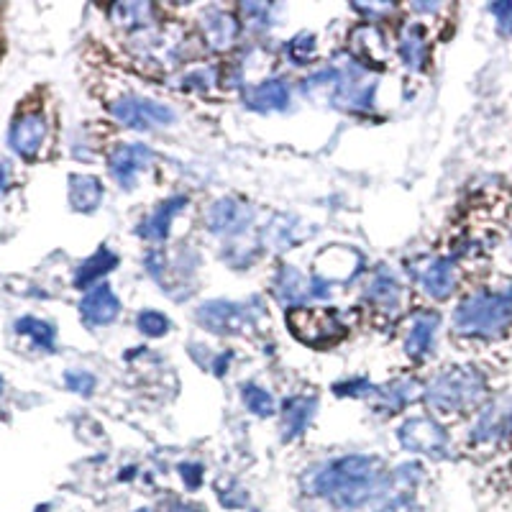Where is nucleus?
Instances as JSON below:
<instances>
[{
  "label": "nucleus",
  "instance_id": "12",
  "mask_svg": "<svg viewBox=\"0 0 512 512\" xmlns=\"http://www.w3.org/2000/svg\"><path fill=\"white\" fill-rule=\"evenodd\" d=\"M80 313L88 326H111L121 313V300L108 285H95L88 295L82 297Z\"/></svg>",
  "mask_w": 512,
  "mask_h": 512
},
{
  "label": "nucleus",
  "instance_id": "4",
  "mask_svg": "<svg viewBox=\"0 0 512 512\" xmlns=\"http://www.w3.org/2000/svg\"><path fill=\"white\" fill-rule=\"evenodd\" d=\"M287 326L297 341L313 349H328L346 336L344 320L331 308H292Z\"/></svg>",
  "mask_w": 512,
  "mask_h": 512
},
{
  "label": "nucleus",
  "instance_id": "30",
  "mask_svg": "<svg viewBox=\"0 0 512 512\" xmlns=\"http://www.w3.org/2000/svg\"><path fill=\"white\" fill-rule=\"evenodd\" d=\"M287 54L295 64H308L315 57V39L310 34L295 36V39L287 44Z\"/></svg>",
  "mask_w": 512,
  "mask_h": 512
},
{
  "label": "nucleus",
  "instance_id": "27",
  "mask_svg": "<svg viewBox=\"0 0 512 512\" xmlns=\"http://www.w3.org/2000/svg\"><path fill=\"white\" fill-rule=\"evenodd\" d=\"M18 333L31 336V341H34L36 346H41V349L54 351V336H57V331H54L49 323H44V320H36V318L18 320Z\"/></svg>",
  "mask_w": 512,
  "mask_h": 512
},
{
  "label": "nucleus",
  "instance_id": "21",
  "mask_svg": "<svg viewBox=\"0 0 512 512\" xmlns=\"http://www.w3.org/2000/svg\"><path fill=\"white\" fill-rule=\"evenodd\" d=\"M315 413V400L313 397H292L285 402L282 410V423H285V436L295 438L308 428Z\"/></svg>",
  "mask_w": 512,
  "mask_h": 512
},
{
  "label": "nucleus",
  "instance_id": "25",
  "mask_svg": "<svg viewBox=\"0 0 512 512\" xmlns=\"http://www.w3.org/2000/svg\"><path fill=\"white\" fill-rule=\"evenodd\" d=\"M369 300H372L374 305H379V308H397L400 305V297H402V287L400 282L392 277V274L387 272H379L377 280L369 285L367 290Z\"/></svg>",
  "mask_w": 512,
  "mask_h": 512
},
{
  "label": "nucleus",
  "instance_id": "23",
  "mask_svg": "<svg viewBox=\"0 0 512 512\" xmlns=\"http://www.w3.org/2000/svg\"><path fill=\"white\" fill-rule=\"evenodd\" d=\"M354 49L364 62H384L387 59V44L384 34L374 26H361L354 31Z\"/></svg>",
  "mask_w": 512,
  "mask_h": 512
},
{
  "label": "nucleus",
  "instance_id": "2",
  "mask_svg": "<svg viewBox=\"0 0 512 512\" xmlns=\"http://www.w3.org/2000/svg\"><path fill=\"white\" fill-rule=\"evenodd\" d=\"M487 397V379L472 367H448L425 387L428 408L441 415H461L479 408Z\"/></svg>",
  "mask_w": 512,
  "mask_h": 512
},
{
  "label": "nucleus",
  "instance_id": "34",
  "mask_svg": "<svg viewBox=\"0 0 512 512\" xmlns=\"http://www.w3.org/2000/svg\"><path fill=\"white\" fill-rule=\"evenodd\" d=\"M180 477L185 479L187 487H198V484H200V466L182 464L180 466Z\"/></svg>",
  "mask_w": 512,
  "mask_h": 512
},
{
  "label": "nucleus",
  "instance_id": "29",
  "mask_svg": "<svg viewBox=\"0 0 512 512\" xmlns=\"http://www.w3.org/2000/svg\"><path fill=\"white\" fill-rule=\"evenodd\" d=\"M136 326H139V331L144 333V336L159 338L169 331V320L164 318L162 313H157V310H144V313H139V318H136Z\"/></svg>",
  "mask_w": 512,
  "mask_h": 512
},
{
  "label": "nucleus",
  "instance_id": "33",
  "mask_svg": "<svg viewBox=\"0 0 512 512\" xmlns=\"http://www.w3.org/2000/svg\"><path fill=\"white\" fill-rule=\"evenodd\" d=\"M185 82H187V88L205 90V88H210L213 82H218V77H216V70H210V67H203V70L187 75Z\"/></svg>",
  "mask_w": 512,
  "mask_h": 512
},
{
  "label": "nucleus",
  "instance_id": "7",
  "mask_svg": "<svg viewBox=\"0 0 512 512\" xmlns=\"http://www.w3.org/2000/svg\"><path fill=\"white\" fill-rule=\"evenodd\" d=\"M397 441L413 454L441 456L448 448V436L433 418H410L400 425Z\"/></svg>",
  "mask_w": 512,
  "mask_h": 512
},
{
  "label": "nucleus",
  "instance_id": "9",
  "mask_svg": "<svg viewBox=\"0 0 512 512\" xmlns=\"http://www.w3.org/2000/svg\"><path fill=\"white\" fill-rule=\"evenodd\" d=\"M152 157H154L152 149H149L146 144L116 146V152L111 154V162H108L113 180H116L121 187H134L141 172L149 167Z\"/></svg>",
  "mask_w": 512,
  "mask_h": 512
},
{
  "label": "nucleus",
  "instance_id": "6",
  "mask_svg": "<svg viewBox=\"0 0 512 512\" xmlns=\"http://www.w3.org/2000/svg\"><path fill=\"white\" fill-rule=\"evenodd\" d=\"M111 113L123 126L139 128V131L175 123V111L169 105L149 98H139V95H126V98L113 100Z\"/></svg>",
  "mask_w": 512,
  "mask_h": 512
},
{
  "label": "nucleus",
  "instance_id": "17",
  "mask_svg": "<svg viewBox=\"0 0 512 512\" xmlns=\"http://www.w3.org/2000/svg\"><path fill=\"white\" fill-rule=\"evenodd\" d=\"M341 259H336V251L328 249L318 256V272L320 277H326L331 282H346L351 280L361 267V256L354 249H341L338 251Z\"/></svg>",
  "mask_w": 512,
  "mask_h": 512
},
{
  "label": "nucleus",
  "instance_id": "18",
  "mask_svg": "<svg viewBox=\"0 0 512 512\" xmlns=\"http://www.w3.org/2000/svg\"><path fill=\"white\" fill-rule=\"evenodd\" d=\"M287 103H290V88L282 80L259 82L246 93V105L262 113L282 111V108H287Z\"/></svg>",
  "mask_w": 512,
  "mask_h": 512
},
{
  "label": "nucleus",
  "instance_id": "13",
  "mask_svg": "<svg viewBox=\"0 0 512 512\" xmlns=\"http://www.w3.org/2000/svg\"><path fill=\"white\" fill-rule=\"evenodd\" d=\"M198 323L210 333H221V336H231V333H239L246 323V315L241 310V305L226 303V300H218V303H205L198 310Z\"/></svg>",
  "mask_w": 512,
  "mask_h": 512
},
{
  "label": "nucleus",
  "instance_id": "20",
  "mask_svg": "<svg viewBox=\"0 0 512 512\" xmlns=\"http://www.w3.org/2000/svg\"><path fill=\"white\" fill-rule=\"evenodd\" d=\"M400 57L410 70H423L425 59H428V41H425L423 26H405V31L400 36Z\"/></svg>",
  "mask_w": 512,
  "mask_h": 512
},
{
  "label": "nucleus",
  "instance_id": "26",
  "mask_svg": "<svg viewBox=\"0 0 512 512\" xmlns=\"http://www.w3.org/2000/svg\"><path fill=\"white\" fill-rule=\"evenodd\" d=\"M305 287H308L305 277L292 267H285L280 272V277H277V297H282L287 303H300L308 295Z\"/></svg>",
  "mask_w": 512,
  "mask_h": 512
},
{
  "label": "nucleus",
  "instance_id": "31",
  "mask_svg": "<svg viewBox=\"0 0 512 512\" xmlns=\"http://www.w3.org/2000/svg\"><path fill=\"white\" fill-rule=\"evenodd\" d=\"M489 13L495 16V26L502 36H512V0H502V3H492Z\"/></svg>",
  "mask_w": 512,
  "mask_h": 512
},
{
  "label": "nucleus",
  "instance_id": "10",
  "mask_svg": "<svg viewBox=\"0 0 512 512\" xmlns=\"http://www.w3.org/2000/svg\"><path fill=\"white\" fill-rule=\"evenodd\" d=\"M47 134H49L47 118L41 116V113H24V116L16 118V123L11 126V146L21 154V157L31 159L39 154Z\"/></svg>",
  "mask_w": 512,
  "mask_h": 512
},
{
  "label": "nucleus",
  "instance_id": "5",
  "mask_svg": "<svg viewBox=\"0 0 512 512\" xmlns=\"http://www.w3.org/2000/svg\"><path fill=\"white\" fill-rule=\"evenodd\" d=\"M474 446H502L512 443V397H497L479 410L472 425Z\"/></svg>",
  "mask_w": 512,
  "mask_h": 512
},
{
  "label": "nucleus",
  "instance_id": "1",
  "mask_svg": "<svg viewBox=\"0 0 512 512\" xmlns=\"http://www.w3.org/2000/svg\"><path fill=\"white\" fill-rule=\"evenodd\" d=\"M512 328V285L502 290H477L454 310V331L464 338L495 341Z\"/></svg>",
  "mask_w": 512,
  "mask_h": 512
},
{
  "label": "nucleus",
  "instance_id": "24",
  "mask_svg": "<svg viewBox=\"0 0 512 512\" xmlns=\"http://www.w3.org/2000/svg\"><path fill=\"white\" fill-rule=\"evenodd\" d=\"M113 24L128 26V29H144L154 21L152 3H118L111 8Z\"/></svg>",
  "mask_w": 512,
  "mask_h": 512
},
{
  "label": "nucleus",
  "instance_id": "15",
  "mask_svg": "<svg viewBox=\"0 0 512 512\" xmlns=\"http://www.w3.org/2000/svg\"><path fill=\"white\" fill-rule=\"evenodd\" d=\"M438 326H441V318L436 313H420L413 320L408 336H405V354L413 356V359H423L433 349Z\"/></svg>",
  "mask_w": 512,
  "mask_h": 512
},
{
  "label": "nucleus",
  "instance_id": "11",
  "mask_svg": "<svg viewBox=\"0 0 512 512\" xmlns=\"http://www.w3.org/2000/svg\"><path fill=\"white\" fill-rule=\"evenodd\" d=\"M254 218V210L249 205L239 203V200H218L205 213V226L213 233H241Z\"/></svg>",
  "mask_w": 512,
  "mask_h": 512
},
{
  "label": "nucleus",
  "instance_id": "3",
  "mask_svg": "<svg viewBox=\"0 0 512 512\" xmlns=\"http://www.w3.org/2000/svg\"><path fill=\"white\" fill-rule=\"evenodd\" d=\"M379 469H382V464L374 456H344L318 474L315 489L320 495H338V500L356 505L374 487Z\"/></svg>",
  "mask_w": 512,
  "mask_h": 512
},
{
  "label": "nucleus",
  "instance_id": "22",
  "mask_svg": "<svg viewBox=\"0 0 512 512\" xmlns=\"http://www.w3.org/2000/svg\"><path fill=\"white\" fill-rule=\"evenodd\" d=\"M113 267H118V256L113 254L111 249H98L93 256H90L88 262H82V267L77 269L75 285L77 287H90L95 285V280H100L103 274L111 272Z\"/></svg>",
  "mask_w": 512,
  "mask_h": 512
},
{
  "label": "nucleus",
  "instance_id": "16",
  "mask_svg": "<svg viewBox=\"0 0 512 512\" xmlns=\"http://www.w3.org/2000/svg\"><path fill=\"white\" fill-rule=\"evenodd\" d=\"M187 205V198H169L164 200L162 205H157L152 216L146 218L144 223L139 226V236L141 239L149 241H164L169 236V228H172V221L175 216H180V210Z\"/></svg>",
  "mask_w": 512,
  "mask_h": 512
},
{
  "label": "nucleus",
  "instance_id": "19",
  "mask_svg": "<svg viewBox=\"0 0 512 512\" xmlns=\"http://www.w3.org/2000/svg\"><path fill=\"white\" fill-rule=\"evenodd\" d=\"M70 203L80 213H93L103 203V185L93 175H72L70 177Z\"/></svg>",
  "mask_w": 512,
  "mask_h": 512
},
{
  "label": "nucleus",
  "instance_id": "32",
  "mask_svg": "<svg viewBox=\"0 0 512 512\" xmlns=\"http://www.w3.org/2000/svg\"><path fill=\"white\" fill-rule=\"evenodd\" d=\"M67 387L80 395H90L95 390V377L90 372H82V369H75V372H67Z\"/></svg>",
  "mask_w": 512,
  "mask_h": 512
},
{
  "label": "nucleus",
  "instance_id": "8",
  "mask_svg": "<svg viewBox=\"0 0 512 512\" xmlns=\"http://www.w3.org/2000/svg\"><path fill=\"white\" fill-rule=\"evenodd\" d=\"M418 282L425 295H431L433 300H448L459 285V267L454 259L433 256V259H425L423 267L418 269Z\"/></svg>",
  "mask_w": 512,
  "mask_h": 512
},
{
  "label": "nucleus",
  "instance_id": "28",
  "mask_svg": "<svg viewBox=\"0 0 512 512\" xmlns=\"http://www.w3.org/2000/svg\"><path fill=\"white\" fill-rule=\"evenodd\" d=\"M244 402H246V408H249L251 413L262 415V418H267V415L274 413L272 395H269L267 390H262V387H256V384H246V387H244Z\"/></svg>",
  "mask_w": 512,
  "mask_h": 512
},
{
  "label": "nucleus",
  "instance_id": "35",
  "mask_svg": "<svg viewBox=\"0 0 512 512\" xmlns=\"http://www.w3.org/2000/svg\"><path fill=\"white\" fill-rule=\"evenodd\" d=\"M231 356H233V354H223L221 359H216V374L226 372V364H228V361H231Z\"/></svg>",
  "mask_w": 512,
  "mask_h": 512
},
{
  "label": "nucleus",
  "instance_id": "14",
  "mask_svg": "<svg viewBox=\"0 0 512 512\" xmlns=\"http://www.w3.org/2000/svg\"><path fill=\"white\" fill-rule=\"evenodd\" d=\"M200 34H203V41L210 49L226 52L239 39V18L213 8V11L200 18Z\"/></svg>",
  "mask_w": 512,
  "mask_h": 512
}]
</instances>
